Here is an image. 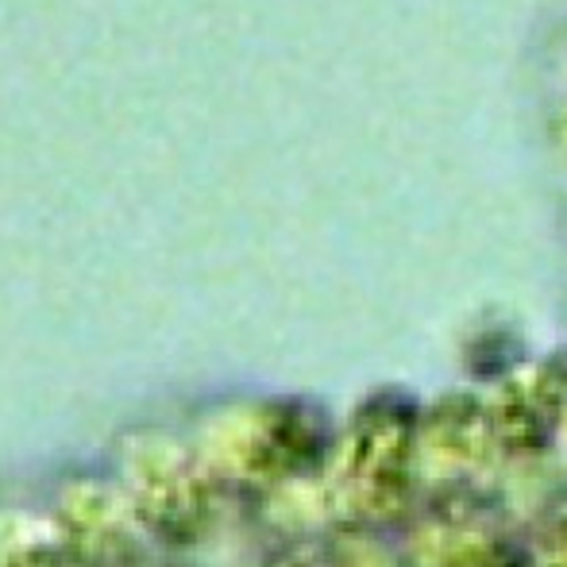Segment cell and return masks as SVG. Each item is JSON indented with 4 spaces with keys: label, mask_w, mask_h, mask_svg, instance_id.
Wrapping results in <instances>:
<instances>
[{
    "label": "cell",
    "mask_w": 567,
    "mask_h": 567,
    "mask_svg": "<svg viewBox=\"0 0 567 567\" xmlns=\"http://www.w3.org/2000/svg\"><path fill=\"white\" fill-rule=\"evenodd\" d=\"M567 433V410H564V429H560V436Z\"/></svg>",
    "instance_id": "277c9868"
},
{
    "label": "cell",
    "mask_w": 567,
    "mask_h": 567,
    "mask_svg": "<svg viewBox=\"0 0 567 567\" xmlns=\"http://www.w3.org/2000/svg\"><path fill=\"white\" fill-rule=\"evenodd\" d=\"M564 410H567V382L560 374L545 371H517L506 379V386L498 390L491 410L494 436L514 449H540L545 441H553L564 429Z\"/></svg>",
    "instance_id": "7a4b0ae2"
},
{
    "label": "cell",
    "mask_w": 567,
    "mask_h": 567,
    "mask_svg": "<svg viewBox=\"0 0 567 567\" xmlns=\"http://www.w3.org/2000/svg\"><path fill=\"white\" fill-rule=\"evenodd\" d=\"M560 147H564V155H567V105H564V113H560Z\"/></svg>",
    "instance_id": "3957f363"
},
{
    "label": "cell",
    "mask_w": 567,
    "mask_h": 567,
    "mask_svg": "<svg viewBox=\"0 0 567 567\" xmlns=\"http://www.w3.org/2000/svg\"><path fill=\"white\" fill-rule=\"evenodd\" d=\"M351 483L363 494L371 509L386 506L390 498L405 491V467L413 460V417L402 410H390L386 402H374L355 425L348 444Z\"/></svg>",
    "instance_id": "6da1fadb"
}]
</instances>
